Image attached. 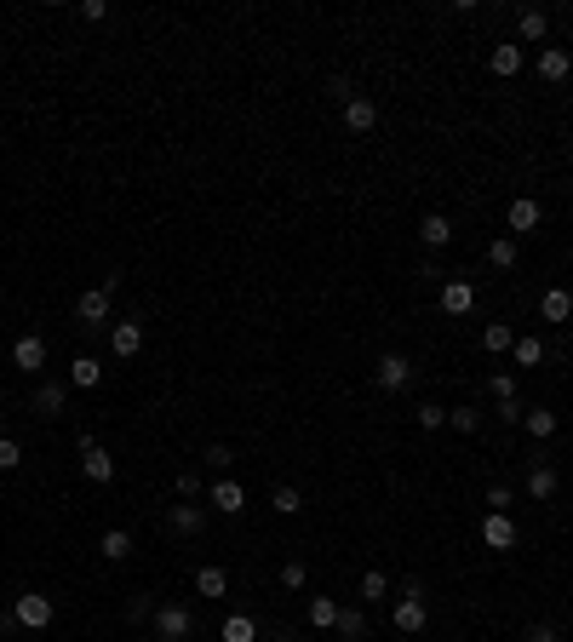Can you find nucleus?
<instances>
[{
  "instance_id": "39",
  "label": "nucleus",
  "mask_w": 573,
  "mask_h": 642,
  "mask_svg": "<svg viewBox=\"0 0 573 642\" xmlns=\"http://www.w3.org/2000/svg\"><path fill=\"white\" fill-rule=\"evenodd\" d=\"M419 424H424V431H441V424H448V408H436V401H424V408H419Z\"/></svg>"
},
{
  "instance_id": "36",
  "label": "nucleus",
  "mask_w": 573,
  "mask_h": 642,
  "mask_svg": "<svg viewBox=\"0 0 573 642\" xmlns=\"http://www.w3.org/2000/svg\"><path fill=\"white\" fill-rule=\"evenodd\" d=\"M304 580H310V568L299 562V556H292V562H281V585H287V591H304Z\"/></svg>"
},
{
  "instance_id": "33",
  "label": "nucleus",
  "mask_w": 573,
  "mask_h": 642,
  "mask_svg": "<svg viewBox=\"0 0 573 642\" xmlns=\"http://www.w3.org/2000/svg\"><path fill=\"white\" fill-rule=\"evenodd\" d=\"M378 596H390V573H362V603H378Z\"/></svg>"
},
{
  "instance_id": "26",
  "label": "nucleus",
  "mask_w": 573,
  "mask_h": 642,
  "mask_svg": "<svg viewBox=\"0 0 573 642\" xmlns=\"http://www.w3.org/2000/svg\"><path fill=\"white\" fill-rule=\"evenodd\" d=\"M218 637L224 642H259V619H252V614H229Z\"/></svg>"
},
{
  "instance_id": "6",
  "label": "nucleus",
  "mask_w": 573,
  "mask_h": 642,
  "mask_svg": "<svg viewBox=\"0 0 573 642\" xmlns=\"http://www.w3.org/2000/svg\"><path fill=\"white\" fill-rule=\"evenodd\" d=\"M207 499H212V510H218V517H241L247 510V487L236 482V476H218L207 487Z\"/></svg>"
},
{
  "instance_id": "5",
  "label": "nucleus",
  "mask_w": 573,
  "mask_h": 642,
  "mask_svg": "<svg viewBox=\"0 0 573 642\" xmlns=\"http://www.w3.org/2000/svg\"><path fill=\"white\" fill-rule=\"evenodd\" d=\"M373 379H378V391H385V396H396V391H408V384H413V361L401 350H385V356H378V368H373Z\"/></svg>"
},
{
  "instance_id": "37",
  "label": "nucleus",
  "mask_w": 573,
  "mask_h": 642,
  "mask_svg": "<svg viewBox=\"0 0 573 642\" xmlns=\"http://www.w3.org/2000/svg\"><path fill=\"white\" fill-rule=\"evenodd\" d=\"M511 505H516L511 482H493V487H487V510H511Z\"/></svg>"
},
{
  "instance_id": "11",
  "label": "nucleus",
  "mask_w": 573,
  "mask_h": 642,
  "mask_svg": "<svg viewBox=\"0 0 573 642\" xmlns=\"http://www.w3.org/2000/svg\"><path fill=\"white\" fill-rule=\"evenodd\" d=\"M504 224H511L516 235H534V230L545 224V207H539L534 196H516V201H511V212H504Z\"/></svg>"
},
{
  "instance_id": "35",
  "label": "nucleus",
  "mask_w": 573,
  "mask_h": 642,
  "mask_svg": "<svg viewBox=\"0 0 573 642\" xmlns=\"http://www.w3.org/2000/svg\"><path fill=\"white\" fill-rule=\"evenodd\" d=\"M229 465H236V454H229L224 442H212V447H207V470H218V476H229Z\"/></svg>"
},
{
  "instance_id": "31",
  "label": "nucleus",
  "mask_w": 573,
  "mask_h": 642,
  "mask_svg": "<svg viewBox=\"0 0 573 642\" xmlns=\"http://www.w3.org/2000/svg\"><path fill=\"white\" fill-rule=\"evenodd\" d=\"M270 505L281 510V517H299V510H304V494H299V487H292V482H281V487H275V494H270Z\"/></svg>"
},
{
  "instance_id": "40",
  "label": "nucleus",
  "mask_w": 573,
  "mask_h": 642,
  "mask_svg": "<svg viewBox=\"0 0 573 642\" xmlns=\"http://www.w3.org/2000/svg\"><path fill=\"white\" fill-rule=\"evenodd\" d=\"M17 465H24V447L12 436H0V470H17Z\"/></svg>"
},
{
  "instance_id": "24",
  "label": "nucleus",
  "mask_w": 573,
  "mask_h": 642,
  "mask_svg": "<svg viewBox=\"0 0 573 642\" xmlns=\"http://www.w3.org/2000/svg\"><path fill=\"white\" fill-rule=\"evenodd\" d=\"M338 614H345V608H338L333 596H310V626L315 631H338Z\"/></svg>"
},
{
  "instance_id": "34",
  "label": "nucleus",
  "mask_w": 573,
  "mask_h": 642,
  "mask_svg": "<svg viewBox=\"0 0 573 642\" xmlns=\"http://www.w3.org/2000/svg\"><path fill=\"white\" fill-rule=\"evenodd\" d=\"M178 494H184V499H207V482H201V470H178Z\"/></svg>"
},
{
  "instance_id": "22",
  "label": "nucleus",
  "mask_w": 573,
  "mask_h": 642,
  "mask_svg": "<svg viewBox=\"0 0 573 642\" xmlns=\"http://www.w3.org/2000/svg\"><path fill=\"white\" fill-rule=\"evenodd\" d=\"M545 29H550V12H539V6H522L516 12V35L522 40H545Z\"/></svg>"
},
{
  "instance_id": "47",
  "label": "nucleus",
  "mask_w": 573,
  "mask_h": 642,
  "mask_svg": "<svg viewBox=\"0 0 573 642\" xmlns=\"http://www.w3.org/2000/svg\"><path fill=\"white\" fill-rule=\"evenodd\" d=\"M143 642H161V637H143Z\"/></svg>"
},
{
  "instance_id": "46",
  "label": "nucleus",
  "mask_w": 573,
  "mask_h": 642,
  "mask_svg": "<svg viewBox=\"0 0 573 642\" xmlns=\"http://www.w3.org/2000/svg\"><path fill=\"white\" fill-rule=\"evenodd\" d=\"M0 424H6V408H0Z\"/></svg>"
},
{
  "instance_id": "18",
  "label": "nucleus",
  "mask_w": 573,
  "mask_h": 642,
  "mask_svg": "<svg viewBox=\"0 0 573 642\" xmlns=\"http://www.w3.org/2000/svg\"><path fill=\"white\" fill-rule=\"evenodd\" d=\"M487 70H493V75H504V80H511V75H522V47H516V40L493 47V52H487Z\"/></svg>"
},
{
  "instance_id": "23",
  "label": "nucleus",
  "mask_w": 573,
  "mask_h": 642,
  "mask_svg": "<svg viewBox=\"0 0 573 642\" xmlns=\"http://www.w3.org/2000/svg\"><path fill=\"white\" fill-rule=\"evenodd\" d=\"M539 316H545V321H568V316H573V293H568V287H550V293L539 298Z\"/></svg>"
},
{
  "instance_id": "13",
  "label": "nucleus",
  "mask_w": 573,
  "mask_h": 642,
  "mask_svg": "<svg viewBox=\"0 0 573 642\" xmlns=\"http://www.w3.org/2000/svg\"><path fill=\"white\" fill-rule=\"evenodd\" d=\"M345 126H350V133H373V126H378V103L355 92V98L345 103Z\"/></svg>"
},
{
  "instance_id": "28",
  "label": "nucleus",
  "mask_w": 573,
  "mask_h": 642,
  "mask_svg": "<svg viewBox=\"0 0 573 642\" xmlns=\"http://www.w3.org/2000/svg\"><path fill=\"white\" fill-rule=\"evenodd\" d=\"M196 591H201V596H224V591H229V573H224V568H212V562H207V568H196Z\"/></svg>"
},
{
  "instance_id": "32",
  "label": "nucleus",
  "mask_w": 573,
  "mask_h": 642,
  "mask_svg": "<svg viewBox=\"0 0 573 642\" xmlns=\"http://www.w3.org/2000/svg\"><path fill=\"white\" fill-rule=\"evenodd\" d=\"M448 424H453L459 436H476V431H482V413H476V408H448Z\"/></svg>"
},
{
  "instance_id": "25",
  "label": "nucleus",
  "mask_w": 573,
  "mask_h": 642,
  "mask_svg": "<svg viewBox=\"0 0 573 642\" xmlns=\"http://www.w3.org/2000/svg\"><path fill=\"white\" fill-rule=\"evenodd\" d=\"M522 431H527V436H534V442H545V436H557V413H550V408H527V413H522Z\"/></svg>"
},
{
  "instance_id": "2",
  "label": "nucleus",
  "mask_w": 573,
  "mask_h": 642,
  "mask_svg": "<svg viewBox=\"0 0 573 642\" xmlns=\"http://www.w3.org/2000/svg\"><path fill=\"white\" fill-rule=\"evenodd\" d=\"M115 275H103V287H87V293H80V305H75V316H80V327H103V321H110V310H115Z\"/></svg>"
},
{
  "instance_id": "43",
  "label": "nucleus",
  "mask_w": 573,
  "mask_h": 642,
  "mask_svg": "<svg viewBox=\"0 0 573 642\" xmlns=\"http://www.w3.org/2000/svg\"><path fill=\"white\" fill-rule=\"evenodd\" d=\"M522 413H527V408H522L516 396H511V401H499V424H522Z\"/></svg>"
},
{
  "instance_id": "42",
  "label": "nucleus",
  "mask_w": 573,
  "mask_h": 642,
  "mask_svg": "<svg viewBox=\"0 0 573 642\" xmlns=\"http://www.w3.org/2000/svg\"><path fill=\"white\" fill-rule=\"evenodd\" d=\"M522 642H562V631H557V626H527Z\"/></svg>"
},
{
  "instance_id": "1",
  "label": "nucleus",
  "mask_w": 573,
  "mask_h": 642,
  "mask_svg": "<svg viewBox=\"0 0 573 642\" xmlns=\"http://www.w3.org/2000/svg\"><path fill=\"white\" fill-rule=\"evenodd\" d=\"M396 631L401 637H419L424 626H430V603H424V585L419 580H408V585H401V596H396Z\"/></svg>"
},
{
  "instance_id": "45",
  "label": "nucleus",
  "mask_w": 573,
  "mask_h": 642,
  "mask_svg": "<svg viewBox=\"0 0 573 642\" xmlns=\"http://www.w3.org/2000/svg\"><path fill=\"white\" fill-rule=\"evenodd\" d=\"M143 614H155L150 596H133V603H126V619H143Z\"/></svg>"
},
{
  "instance_id": "9",
  "label": "nucleus",
  "mask_w": 573,
  "mask_h": 642,
  "mask_svg": "<svg viewBox=\"0 0 573 642\" xmlns=\"http://www.w3.org/2000/svg\"><path fill=\"white\" fill-rule=\"evenodd\" d=\"M110 350H115L121 361L143 350V316H126V321H115V327H110Z\"/></svg>"
},
{
  "instance_id": "7",
  "label": "nucleus",
  "mask_w": 573,
  "mask_h": 642,
  "mask_svg": "<svg viewBox=\"0 0 573 642\" xmlns=\"http://www.w3.org/2000/svg\"><path fill=\"white\" fill-rule=\"evenodd\" d=\"M471 310H476V282L448 275V282H441V316H471Z\"/></svg>"
},
{
  "instance_id": "21",
  "label": "nucleus",
  "mask_w": 573,
  "mask_h": 642,
  "mask_svg": "<svg viewBox=\"0 0 573 642\" xmlns=\"http://www.w3.org/2000/svg\"><path fill=\"white\" fill-rule=\"evenodd\" d=\"M98 551H103V562H126V556H133V533H126V528H103Z\"/></svg>"
},
{
  "instance_id": "14",
  "label": "nucleus",
  "mask_w": 573,
  "mask_h": 642,
  "mask_svg": "<svg viewBox=\"0 0 573 642\" xmlns=\"http://www.w3.org/2000/svg\"><path fill=\"white\" fill-rule=\"evenodd\" d=\"M419 241L430 247V252H436V247H448V241H453V219H448V212H424V224H419Z\"/></svg>"
},
{
  "instance_id": "38",
  "label": "nucleus",
  "mask_w": 573,
  "mask_h": 642,
  "mask_svg": "<svg viewBox=\"0 0 573 642\" xmlns=\"http://www.w3.org/2000/svg\"><path fill=\"white\" fill-rule=\"evenodd\" d=\"M338 631H345V637H362V631H367V614H362V608H345V614H338Z\"/></svg>"
},
{
  "instance_id": "41",
  "label": "nucleus",
  "mask_w": 573,
  "mask_h": 642,
  "mask_svg": "<svg viewBox=\"0 0 573 642\" xmlns=\"http://www.w3.org/2000/svg\"><path fill=\"white\" fill-rule=\"evenodd\" d=\"M487 391H493V401H511L516 396V379L511 373H493V379H487Z\"/></svg>"
},
{
  "instance_id": "15",
  "label": "nucleus",
  "mask_w": 573,
  "mask_h": 642,
  "mask_svg": "<svg viewBox=\"0 0 573 642\" xmlns=\"http://www.w3.org/2000/svg\"><path fill=\"white\" fill-rule=\"evenodd\" d=\"M80 476H87V482H115V459L92 442L87 454H80Z\"/></svg>"
},
{
  "instance_id": "4",
  "label": "nucleus",
  "mask_w": 573,
  "mask_h": 642,
  "mask_svg": "<svg viewBox=\"0 0 573 642\" xmlns=\"http://www.w3.org/2000/svg\"><path fill=\"white\" fill-rule=\"evenodd\" d=\"M189 631H196L189 603H155V637L161 642H189Z\"/></svg>"
},
{
  "instance_id": "10",
  "label": "nucleus",
  "mask_w": 573,
  "mask_h": 642,
  "mask_svg": "<svg viewBox=\"0 0 573 642\" xmlns=\"http://www.w3.org/2000/svg\"><path fill=\"white\" fill-rule=\"evenodd\" d=\"M12 368H17V373H40V368H47V338H40V333H24V338L12 345Z\"/></svg>"
},
{
  "instance_id": "27",
  "label": "nucleus",
  "mask_w": 573,
  "mask_h": 642,
  "mask_svg": "<svg viewBox=\"0 0 573 642\" xmlns=\"http://www.w3.org/2000/svg\"><path fill=\"white\" fill-rule=\"evenodd\" d=\"M516 368H539V361H545V338H534V333H516Z\"/></svg>"
},
{
  "instance_id": "20",
  "label": "nucleus",
  "mask_w": 573,
  "mask_h": 642,
  "mask_svg": "<svg viewBox=\"0 0 573 642\" xmlns=\"http://www.w3.org/2000/svg\"><path fill=\"white\" fill-rule=\"evenodd\" d=\"M511 345H516V327H511V321H487V327H482V350H487V356H504Z\"/></svg>"
},
{
  "instance_id": "16",
  "label": "nucleus",
  "mask_w": 573,
  "mask_h": 642,
  "mask_svg": "<svg viewBox=\"0 0 573 642\" xmlns=\"http://www.w3.org/2000/svg\"><path fill=\"white\" fill-rule=\"evenodd\" d=\"M69 384H75V391H98V384H103V361L98 356H75L69 361Z\"/></svg>"
},
{
  "instance_id": "12",
  "label": "nucleus",
  "mask_w": 573,
  "mask_h": 642,
  "mask_svg": "<svg viewBox=\"0 0 573 642\" xmlns=\"http://www.w3.org/2000/svg\"><path fill=\"white\" fill-rule=\"evenodd\" d=\"M166 528H173V533H207V505L201 499L173 505V510H166Z\"/></svg>"
},
{
  "instance_id": "3",
  "label": "nucleus",
  "mask_w": 573,
  "mask_h": 642,
  "mask_svg": "<svg viewBox=\"0 0 573 642\" xmlns=\"http://www.w3.org/2000/svg\"><path fill=\"white\" fill-rule=\"evenodd\" d=\"M12 619L24 631H47L52 619H58V603H52L47 591H24V596H12Z\"/></svg>"
},
{
  "instance_id": "30",
  "label": "nucleus",
  "mask_w": 573,
  "mask_h": 642,
  "mask_svg": "<svg viewBox=\"0 0 573 642\" xmlns=\"http://www.w3.org/2000/svg\"><path fill=\"white\" fill-rule=\"evenodd\" d=\"M487 264H493V270H516V235H499V241L487 247Z\"/></svg>"
},
{
  "instance_id": "44",
  "label": "nucleus",
  "mask_w": 573,
  "mask_h": 642,
  "mask_svg": "<svg viewBox=\"0 0 573 642\" xmlns=\"http://www.w3.org/2000/svg\"><path fill=\"white\" fill-rule=\"evenodd\" d=\"M80 17H87V24H103V17H110V6H103V0H80Z\"/></svg>"
},
{
  "instance_id": "8",
  "label": "nucleus",
  "mask_w": 573,
  "mask_h": 642,
  "mask_svg": "<svg viewBox=\"0 0 573 642\" xmlns=\"http://www.w3.org/2000/svg\"><path fill=\"white\" fill-rule=\"evenodd\" d=\"M482 545H493V551L516 545V517H511V510H487V517H482Z\"/></svg>"
},
{
  "instance_id": "19",
  "label": "nucleus",
  "mask_w": 573,
  "mask_h": 642,
  "mask_svg": "<svg viewBox=\"0 0 573 642\" xmlns=\"http://www.w3.org/2000/svg\"><path fill=\"white\" fill-rule=\"evenodd\" d=\"M539 75H545V80H568V75H573V52H568V47H545V52H539Z\"/></svg>"
},
{
  "instance_id": "17",
  "label": "nucleus",
  "mask_w": 573,
  "mask_h": 642,
  "mask_svg": "<svg viewBox=\"0 0 573 642\" xmlns=\"http://www.w3.org/2000/svg\"><path fill=\"white\" fill-rule=\"evenodd\" d=\"M557 470H550L545 459H534V465H527V494H534V499H557Z\"/></svg>"
},
{
  "instance_id": "29",
  "label": "nucleus",
  "mask_w": 573,
  "mask_h": 642,
  "mask_svg": "<svg viewBox=\"0 0 573 642\" xmlns=\"http://www.w3.org/2000/svg\"><path fill=\"white\" fill-rule=\"evenodd\" d=\"M63 401H69V384H40V391H35L40 413H63Z\"/></svg>"
}]
</instances>
